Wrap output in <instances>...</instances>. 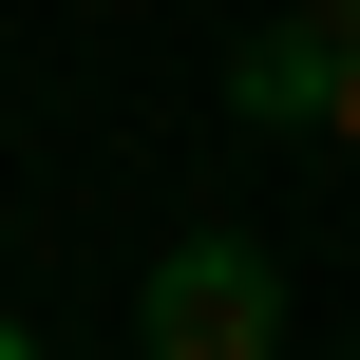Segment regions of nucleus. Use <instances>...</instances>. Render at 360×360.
<instances>
[{
    "mask_svg": "<svg viewBox=\"0 0 360 360\" xmlns=\"http://www.w3.org/2000/svg\"><path fill=\"white\" fill-rule=\"evenodd\" d=\"M133 342H152V360H285V266H266V247H228V228H190V247L152 266Z\"/></svg>",
    "mask_w": 360,
    "mask_h": 360,
    "instance_id": "1",
    "label": "nucleus"
},
{
    "mask_svg": "<svg viewBox=\"0 0 360 360\" xmlns=\"http://www.w3.org/2000/svg\"><path fill=\"white\" fill-rule=\"evenodd\" d=\"M323 95H342V38H323V19H266V38L228 57V114H247V133H323Z\"/></svg>",
    "mask_w": 360,
    "mask_h": 360,
    "instance_id": "2",
    "label": "nucleus"
},
{
    "mask_svg": "<svg viewBox=\"0 0 360 360\" xmlns=\"http://www.w3.org/2000/svg\"><path fill=\"white\" fill-rule=\"evenodd\" d=\"M323 133H342V152H360V57H342V95H323Z\"/></svg>",
    "mask_w": 360,
    "mask_h": 360,
    "instance_id": "3",
    "label": "nucleus"
},
{
    "mask_svg": "<svg viewBox=\"0 0 360 360\" xmlns=\"http://www.w3.org/2000/svg\"><path fill=\"white\" fill-rule=\"evenodd\" d=\"M304 19H323V38H342V57H360V0H304Z\"/></svg>",
    "mask_w": 360,
    "mask_h": 360,
    "instance_id": "4",
    "label": "nucleus"
},
{
    "mask_svg": "<svg viewBox=\"0 0 360 360\" xmlns=\"http://www.w3.org/2000/svg\"><path fill=\"white\" fill-rule=\"evenodd\" d=\"M0 360H38V342H19V323H0Z\"/></svg>",
    "mask_w": 360,
    "mask_h": 360,
    "instance_id": "5",
    "label": "nucleus"
}]
</instances>
